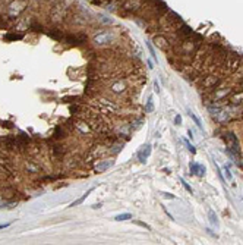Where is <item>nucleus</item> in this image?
Listing matches in <instances>:
<instances>
[{
  "label": "nucleus",
  "instance_id": "obj_1",
  "mask_svg": "<svg viewBox=\"0 0 243 245\" xmlns=\"http://www.w3.org/2000/svg\"><path fill=\"white\" fill-rule=\"evenodd\" d=\"M113 165H114V160H113V159H107V160L100 162V163L95 166V170H97V172H104V170L110 169Z\"/></svg>",
  "mask_w": 243,
  "mask_h": 245
},
{
  "label": "nucleus",
  "instance_id": "obj_2",
  "mask_svg": "<svg viewBox=\"0 0 243 245\" xmlns=\"http://www.w3.org/2000/svg\"><path fill=\"white\" fill-rule=\"evenodd\" d=\"M150 154H151V145L147 144V145H144V147L141 148V151L138 153V157H139V160H141L142 163H145L147 159L150 157Z\"/></svg>",
  "mask_w": 243,
  "mask_h": 245
},
{
  "label": "nucleus",
  "instance_id": "obj_3",
  "mask_svg": "<svg viewBox=\"0 0 243 245\" xmlns=\"http://www.w3.org/2000/svg\"><path fill=\"white\" fill-rule=\"evenodd\" d=\"M111 40V35L108 32H104V34H98L95 37V43L97 44H105V43H110Z\"/></svg>",
  "mask_w": 243,
  "mask_h": 245
},
{
  "label": "nucleus",
  "instance_id": "obj_4",
  "mask_svg": "<svg viewBox=\"0 0 243 245\" xmlns=\"http://www.w3.org/2000/svg\"><path fill=\"white\" fill-rule=\"evenodd\" d=\"M190 170H192L193 175H204L205 167H202V166L198 165V163H190Z\"/></svg>",
  "mask_w": 243,
  "mask_h": 245
},
{
  "label": "nucleus",
  "instance_id": "obj_5",
  "mask_svg": "<svg viewBox=\"0 0 243 245\" xmlns=\"http://www.w3.org/2000/svg\"><path fill=\"white\" fill-rule=\"evenodd\" d=\"M123 90H125V85L122 84V81H116L111 85V91H114V92H120V91H123Z\"/></svg>",
  "mask_w": 243,
  "mask_h": 245
},
{
  "label": "nucleus",
  "instance_id": "obj_6",
  "mask_svg": "<svg viewBox=\"0 0 243 245\" xmlns=\"http://www.w3.org/2000/svg\"><path fill=\"white\" fill-rule=\"evenodd\" d=\"M128 219H132V214H129V213H125V214H119V216H116V220H117V222H122V220H128Z\"/></svg>",
  "mask_w": 243,
  "mask_h": 245
},
{
  "label": "nucleus",
  "instance_id": "obj_7",
  "mask_svg": "<svg viewBox=\"0 0 243 245\" xmlns=\"http://www.w3.org/2000/svg\"><path fill=\"white\" fill-rule=\"evenodd\" d=\"M91 191H92V189H89V191H88L86 194H84V195H82V197H81V198H79L78 201H75V203H73V204H72L70 207H75V205H78V204H81V203H82V201H84V200H85V198H86V197H88V195L91 194Z\"/></svg>",
  "mask_w": 243,
  "mask_h": 245
},
{
  "label": "nucleus",
  "instance_id": "obj_8",
  "mask_svg": "<svg viewBox=\"0 0 243 245\" xmlns=\"http://www.w3.org/2000/svg\"><path fill=\"white\" fill-rule=\"evenodd\" d=\"M145 112H152V98H150V100H148L147 107H145Z\"/></svg>",
  "mask_w": 243,
  "mask_h": 245
},
{
  "label": "nucleus",
  "instance_id": "obj_9",
  "mask_svg": "<svg viewBox=\"0 0 243 245\" xmlns=\"http://www.w3.org/2000/svg\"><path fill=\"white\" fill-rule=\"evenodd\" d=\"M189 114H190V117H192V119H193V120L196 122V125H198L199 128H202V124H201V120H199V119H198V117H196V116H195L193 113H189Z\"/></svg>",
  "mask_w": 243,
  "mask_h": 245
},
{
  "label": "nucleus",
  "instance_id": "obj_10",
  "mask_svg": "<svg viewBox=\"0 0 243 245\" xmlns=\"http://www.w3.org/2000/svg\"><path fill=\"white\" fill-rule=\"evenodd\" d=\"M209 217H211V222H212V223L218 225V220H217V217L214 216V213H212V211H209Z\"/></svg>",
  "mask_w": 243,
  "mask_h": 245
},
{
  "label": "nucleus",
  "instance_id": "obj_11",
  "mask_svg": "<svg viewBox=\"0 0 243 245\" xmlns=\"http://www.w3.org/2000/svg\"><path fill=\"white\" fill-rule=\"evenodd\" d=\"M185 143H186V145H188V148H189V151H190L192 154H195V151H196V150H195V147H193V145H190V144H189L188 141H185Z\"/></svg>",
  "mask_w": 243,
  "mask_h": 245
},
{
  "label": "nucleus",
  "instance_id": "obj_12",
  "mask_svg": "<svg viewBox=\"0 0 243 245\" xmlns=\"http://www.w3.org/2000/svg\"><path fill=\"white\" fill-rule=\"evenodd\" d=\"M182 184H183V186H185V188H186V191H188V192H190V194H192V188H190V186H189V185H188V184H186V182H185V179H182Z\"/></svg>",
  "mask_w": 243,
  "mask_h": 245
},
{
  "label": "nucleus",
  "instance_id": "obj_13",
  "mask_svg": "<svg viewBox=\"0 0 243 245\" xmlns=\"http://www.w3.org/2000/svg\"><path fill=\"white\" fill-rule=\"evenodd\" d=\"M224 170H225V175H227V178H228V179L231 181V179H233V176H231V173H230V170H228L227 167H224Z\"/></svg>",
  "mask_w": 243,
  "mask_h": 245
},
{
  "label": "nucleus",
  "instance_id": "obj_14",
  "mask_svg": "<svg viewBox=\"0 0 243 245\" xmlns=\"http://www.w3.org/2000/svg\"><path fill=\"white\" fill-rule=\"evenodd\" d=\"M180 122H182V117H180V116H176V119H174V124H176V125H179Z\"/></svg>",
  "mask_w": 243,
  "mask_h": 245
},
{
  "label": "nucleus",
  "instance_id": "obj_15",
  "mask_svg": "<svg viewBox=\"0 0 243 245\" xmlns=\"http://www.w3.org/2000/svg\"><path fill=\"white\" fill-rule=\"evenodd\" d=\"M154 85H155V90H157V92H158V91H160V85H158V82L155 81V84H154Z\"/></svg>",
  "mask_w": 243,
  "mask_h": 245
}]
</instances>
